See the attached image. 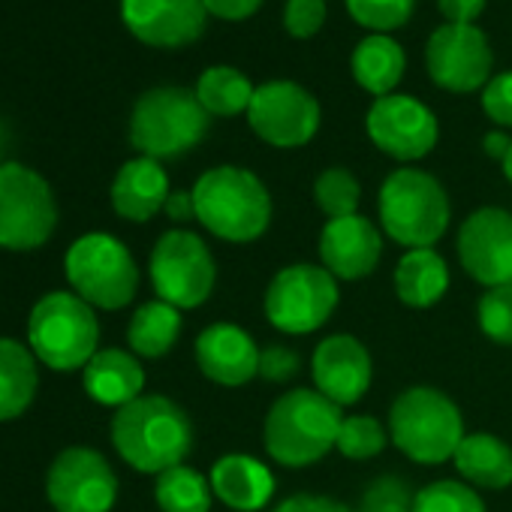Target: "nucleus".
Returning <instances> with one entry per match:
<instances>
[{"mask_svg":"<svg viewBox=\"0 0 512 512\" xmlns=\"http://www.w3.org/2000/svg\"><path fill=\"white\" fill-rule=\"evenodd\" d=\"M112 443L139 473L178 467L193 449V422L166 395H139L112 416Z\"/></svg>","mask_w":512,"mask_h":512,"instance_id":"obj_1","label":"nucleus"},{"mask_svg":"<svg viewBox=\"0 0 512 512\" xmlns=\"http://www.w3.org/2000/svg\"><path fill=\"white\" fill-rule=\"evenodd\" d=\"M341 422V407L317 389H290L266 413V452L284 467L317 464L335 449Z\"/></svg>","mask_w":512,"mask_h":512,"instance_id":"obj_3","label":"nucleus"},{"mask_svg":"<svg viewBox=\"0 0 512 512\" xmlns=\"http://www.w3.org/2000/svg\"><path fill=\"white\" fill-rule=\"evenodd\" d=\"M476 323L494 344L512 347V284L491 287L476 305Z\"/></svg>","mask_w":512,"mask_h":512,"instance_id":"obj_35","label":"nucleus"},{"mask_svg":"<svg viewBox=\"0 0 512 512\" xmlns=\"http://www.w3.org/2000/svg\"><path fill=\"white\" fill-rule=\"evenodd\" d=\"M458 473L479 488H506L512 482V449L494 434H464L452 455Z\"/></svg>","mask_w":512,"mask_h":512,"instance_id":"obj_27","label":"nucleus"},{"mask_svg":"<svg viewBox=\"0 0 512 512\" xmlns=\"http://www.w3.org/2000/svg\"><path fill=\"white\" fill-rule=\"evenodd\" d=\"M338 308V278L311 263L281 269L266 290V317L278 332L311 335Z\"/></svg>","mask_w":512,"mask_h":512,"instance_id":"obj_11","label":"nucleus"},{"mask_svg":"<svg viewBox=\"0 0 512 512\" xmlns=\"http://www.w3.org/2000/svg\"><path fill=\"white\" fill-rule=\"evenodd\" d=\"M211 491L220 503H226L235 512H260L269 506L275 494V476L272 470L253 455H223L211 467Z\"/></svg>","mask_w":512,"mask_h":512,"instance_id":"obj_21","label":"nucleus"},{"mask_svg":"<svg viewBox=\"0 0 512 512\" xmlns=\"http://www.w3.org/2000/svg\"><path fill=\"white\" fill-rule=\"evenodd\" d=\"M208 16H217L223 22H244L263 7V0H202Z\"/></svg>","mask_w":512,"mask_h":512,"instance_id":"obj_41","label":"nucleus"},{"mask_svg":"<svg viewBox=\"0 0 512 512\" xmlns=\"http://www.w3.org/2000/svg\"><path fill=\"white\" fill-rule=\"evenodd\" d=\"M413 503H416V494L410 491L407 479L386 473V476H377L365 488L359 500V512H413Z\"/></svg>","mask_w":512,"mask_h":512,"instance_id":"obj_36","label":"nucleus"},{"mask_svg":"<svg viewBox=\"0 0 512 512\" xmlns=\"http://www.w3.org/2000/svg\"><path fill=\"white\" fill-rule=\"evenodd\" d=\"M347 10L356 25L374 34H389L410 22L416 0H347Z\"/></svg>","mask_w":512,"mask_h":512,"instance_id":"obj_34","label":"nucleus"},{"mask_svg":"<svg viewBox=\"0 0 512 512\" xmlns=\"http://www.w3.org/2000/svg\"><path fill=\"white\" fill-rule=\"evenodd\" d=\"M425 67L437 88L449 94H473L491 82L494 55L488 37L476 25H443L428 37Z\"/></svg>","mask_w":512,"mask_h":512,"instance_id":"obj_14","label":"nucleus"},{"mask_svg":"<svg viewBox=\"0 0 512 512\" xmlns=\"http://www.w3.org/2000/svg\"><path fill=\"white\" fill-rule=\"evenodd\" d=\"M503 175H506V181L512 184V148H509V154H506V160H503Z\"/></svg>","mask_w":512,"mask_h":512,"instance_id":"obj_46","label":"nucleus"},{"mask_svg":"<svg viewBox=\"0 0 512 512\" xmlns=\"http://www.w3.org/2000/svg\"><path fill=\"white\" fill-rule=\"evenodd\" d=\"M40 389L37 356L16 338H0V422L28 413Z\"/></svg>","mask_w":512,"mask_h":512,"instance_id":"obj_24","label":"nucleus"},{"mask_svg":"<svg viewBox=\"0 0 512 512\" xmlns=\"http://www.w3.org/2000/svg\"><path fill=\"white\" fill-rule=\"evenodd\" d=\"M413 512H485V503L470 485H461L455 479H440L416 491Z\"/></svg>","mask_w":512,"mask_h":512,"instance_id":"obj_33","label":"nucleus"},{"mask_svg":"<svg viewBox=\"0 0 512 512\" xmlns=\"http://www.w3.org/2000/svg\"><path fill=\"white\" fill-rule=\"evenodd\" d=\"M58 226V202L49 181L22 163H0V247L37 250Z\"/></svg>","mask_w":512,"mask_h":512,"instance_id":"obj_9","label":"nucleus"},{"mask_svg":"<svg viewBox=\"0 0 512 512\" xmlns=\"http://www.w3.org/2000/svg\"><path fill=\"white\" fill-rule=\"evenodd\" d=\"M365 130L383 154L404 163L431 154V148L440 139L437 115L422 100L407 94L377 97L368 109Z\"/></svg>","mask_w":512,"mask_h":512,"instance_id":"obj_15","label":"nucleus"},{"mask_svg":"<svg viewBox=\"0 0 512 512\" xmlns=\"http://www.w3.org/2000/svg\"><path fill=\"white\" fill-rule=\"evenodd\" d=\"M482 112L494 124L512 127V70L491 76V82L482 88Z\"/></svg>","mask_w":512,"mask_h":512,"instance_id":"obj_38","label":"nucleus"},{"mask_svg":"<svg viewBox=\"0 0 512 512\" xmlns=\"http://www.w3.org/2000/svg\"><path fill=\"white\" fill-rule=\"evenodd\" d=\"M67 281L91 308L121 311L139 290V269L124 241L109 232H88L67 250Z\"/></svg>","mask_w":512,"mask_h":512,"instance_id":"obj_8","label":"nucleus"},{"mask_svg":"<svg viewBox=\"0 0 512 512\" xmlns=\"http://www.w3.org/2000/svg\"><path fill=\"white\" fill-rule=\"evenodd\" d=\"M320 103L317 97L290 79H272L256 85L247 121L253 133L275 148H302L320 130Z\"/></svg>","mask_w":512,"mask_h":512,"instance_id":"obj_12","label":"nucleus"},{"mask_svg":"<svg viewBox=\"0 0 512 512\" xmlns=\"http://www.w3.org/2000/svg\"><path fill=\"white\" fill-rule=\"evenodd\" d=\"M46 494L58 512H112L118 500V476L97 449L70 446L52 461Z\"/></svg>","mask_w":512,"mask_h":512,"instance_id":"obj_13","label":"nucleus"},{"mask_svg":"<svg viewBox=\"0 0 512 512\" xmlns=\"http://www.w3.org/2000/svg\"><path fill=\"white\" fill-rule=\"evenodd\" d=\"M326 25V0H287L284 28L296 40H311Z\"/></svg>","mask_w":512,"mask_h":512,"instance_id":"obj_37","label":"nucleus"},{"mask_svg":"<svg viewBox=\"0 0 512 512\" xmlns=\"http://www.w3.org/2000/svg\"><path fill=\"white\" fill-rule=\"evenodd\" d=\"M359 199H362V187H359L356 175L344 166H332V169L320 172L314 181V202L320 205V211L329 220L356 214Z\"/></svg>","mask_w":512,"mask_h":512,"instance_id":"obj_31","label":"nucleus"},{"mask_svg":"<svg viewBox=\"0 0 512 512\" xmlns=\"http://www.w3.org/2000/svg\"><path fill=\"white\" fill-rule=\"evenodd\" d=\"M299 374V353L290 347H266L260 350V377L269 383H287Z\"/></svg>","mask_w":512,"mask_h":512,"instance_id":"obj_39","label":"nucleus"},{"mask_svg":"<svg viewBox=\"0 0 512 512\" xmlns=\"http://www.w3.org/2000/svg\"><path fill=\"white\" fill-rule=\"evenodd\" d=\"M7 145H10V130L4 121H0V160H4V154H7Z\"/></svg>","mask_w":512,"mask_h":512,"instance_id":"obj_45","label":"nucleus"},{"mask_svg":"<svg viewBox=\"0 0 512 512\" xmlns=\"http://www.w3.org/2000/svg\"><path fill=\"white\" fill-rule=\"evenodd\" d=\"M211 115L196 91L160 85L145 91L130 115V145L151 160H172L196 148L208 133Z\"/></svg>","mask_w":512,"mask_h":512,"instance_id":"obj_4","label":"nucleus"},{"mask_svg":"<svg viewBox=\"0 0 512 512\" xmlns=\"http://www.w3.org/2000/svg\"><path fill=\"white\" fill-rule=\"evenodd\" d=\"M449 290L446 260L434 247L407 250L395 269V293L410 308H431Z\"/></svg>","mask_w":512,"mask_h":512,"instance_id":"obj_25","label":"nucleus"},{"mask_svg":"<svg viewBox=\"0 0 512 512\" xmlns=\"http://www.w3.org/2000/svg\"><path fill=\"white\" fill-rule=\"evenodd\" d=\"M166 217L175 220V223H184V220H193L196 217V202H193V190H172L166 205H163Z\"/></svg>","mask_w":512,"mask_h":512,"instance_id":"obj_43","label":"nucleus"},{"mask_svg":"<svg viewBox=\"0 0 512 512\" xmlns=\"http://www.w3.org/2000/svg\"><path fill=\"white\" fill-rule=\"evenodd\" d=\"M124 25L157 49H181L202 37L208 10L202 0H121Z\"/></svg>","mask_w":512,"mask_h":512,"instance_id":"obj_17","label":"nucleus"},{"mask_svg":"<svg viewBox=\"0 0 512 512\" xmlns=\"http://www.w3.org/2000/svg\"><path fill=\"white\" fill-rule=\"evenodd\" d=\"M196 220L232 244L256 241L272 223V196L250 169L214 166L193 184Z\"/></svg>","mask_w":512,"mask_h":512,"instance_id":"obj_2","label":"nucleus"},{"mask_svg":"<svg viewBox=\"0 0 512 512\" xmlns=\"http://www.w3.org/2000/svg\"><path fill=\"white\" fill-rule=\"evenodd\" d=\"M350 67H353V79L359 82V88H365L374 97H389L395 94L404 76L407 55L398 46V40H392L389 34H371L353 49Z\"/></svg>","mask_w":512,"mask_h":512,"instance_id":"obj_26","label":"nucleus"},{"mask_svg":"<svg viewBox=\"0 0 512 512\" xmlns=\"http://www.w3.org/2000/svg\"><path fill=\"white\" fill-rule=\"evenodd\" d=\"M437 7L449 25H476L485 10V0H437Z\"/></svg>","mask_w":512,"mask_h":512,"instance_id":"obj_42","label":"nucleus"},{"mask_svg":"<svg viewBox=\"0 0 512 512\" xmlns=\"http://www.w3.org/2000/svg\"><path fill=\"white\" fill-rule=\"evenodd\" d=\"M311 374L320 395H326L338 407H350L368 392L374 365H371V353L359 338L332 335L320 341V347L314 350Z\"/></svg>","mask_w":512,"mask_h":512,"instance_id":"obj_18","label":"nucleus"},{"mask_svg":"<svg viewBox=\"0 0 512 512\" xmlns=\"http://www.w3.org/2000/svg\"><path fill=\"white\" fill-rule=\"evenodd\" d=\"M386 428L380 419L374 416H347L341 422V431H338V443L335 449L350 458V461H365V458H374L386 449Z\"/></svg>","mask_w":512,"mask_h":512,"instance_id":"obj_32","label":"nucleus"},{"mask_svg":"<svg viewBox=\"0 0 512 512\" xmlns=\"http://www.w3.org/2000/svg\"><path fill=\"white\" fill-rule=\"evenodd\" d=\"M169 193V175L160 160L136 157L127 160L112 181V208L124 220L145 223L157 211H163Z\"/></svg>","mask_w":512,"mask_h":512,"instance_id":"obj_22","label":"nucleus"},{"mask_svg":"<svg viewBox=\"0 0 512 512\" xmlns=\"http://www.w3.org/2000/svg\"><path fill=\"white\" fill-rule=\"evenodd\" d=\"M199 371L220 386H244L260 374V347L232 323H214L196 338Z\"/></svg>","mask_w":512,"mask_h":512,"instance_id":"obj_20","label":"nucleus"},{"mask_svg":"<svg viewBox=\"0 0 512 512\" xmlns=\"http://www.w3.org/2000/svg\"><path fill=\"white\" fill-rule=\"evenodd\" d=\"M509 148H512V139H509V133H503V130H491V133H485V139H482V151H485L488 157L500 160V163L506 160Z\"/></svg>","mask_w":512,"mask_h":512,"instance_id":"obj_44","label":"nucleus"},{"mask_svg":"<svg viewBox=\"0 0 512 512\" xmlns=\"http://www.w3.org/2000/svg\"><path fill=\"white\" fill-rule=\"evenodd\" d=\"M269 512H353L350 506L332 500V497H320V494H296L284 503H278Z\"/></svg>","mask_w":512,"mask_h":512,"instance_id":"obj_40","label":"nucleus"},{"mask_svg":"<svg viewBox=\"0 0 512 512\" xmlns=\"http://www.w3.org/2000/svg\"><path fill=\"white\" fill-rule=\"evenodd\" d=\"M458 260L488 290L512 284V211L476 208L458 229Z\"/></svg>","mask_w":512,"mask_h":512,"instance_id":"obj_16","label":"nucleus"},{"mask_svg":"<svg viewBox=\"0 0 512 512\" xmlns=\"http://www.w3.org/2000/svg\"><path fill=\"white\" fill-rule=\"evenodd\" d=\"M392 443L419 464H443L464 440L461 410L434 386L404 389L389 413Z\"/></svg>","mask_w":512,"mask_h":512,"instance_id":"obj_6","label":"nucleus"},{"mask_svg":"<svg viewBox=\"0 0 512 512\" xmlns=\"http://www.w3.org/2000/svg\"><path fill=\"white\" fill-rule=\"evenodd\" d=\"M211 494V482L187 464L163 470L154 485V497L163 512H208Z\"/></svg>","mask_w":512,"mask_h":512,"instance_id":"obj_30","label":"nucleus"},{"mask_svg":"<svg viewBox=\"0 0 512 512\" xmlns=\"http://www.w3.org/2000/svg\"><path fill=\"white\" fill-rule=\"evenodd\" d=\"M148 272L160 302H169L178 311H190L208 302L217 281L208 244L187 229H169L157 238Z\"/></svg>","mask_w":512,"mask_h":512,"instance_id":"obj_10","label":"nucleus"},{"mask_svg":"<svg viewBox=\"0 0 512 512\" xmlns=\"http://www.w3.org/2000/svg\"><path fill=\"white\" fill-rule=\"evenodd\" d=\"M181 335V311L169 302H145L127 326V344L142 359L166 356Z\"/></svg>","mask_w":512,"mask_h":512,"instance_id":"obj_28","label":"nucleus"},{"mask_svg":"<svg viewBox=\"0 0 512 512\" xmlns=\"http://www.w3.org/2000/svg\"><path fill=\"white\" fill-rule=\"evenodd\" d=\"M253 91L256 85L241 70L226 67V64L208 67L196 82V100L202 103L208 115H217V118H235L247 112Z\"/></svg>","mask_w":512,"mask_h":512,"instance_id":"obj_29","label":"nucleus"},{"mask_svg":"<svg viewBox=\"0 0 512 512\" xmlns=\"http://www.w3.org/2000/svg\"><path fill=\"white\" fill-rule=\"evenodd\" d=\"M100 344L94 308L76 293H46L28 317V347L52 371L85 368Z\"/></svg>","mask_w":512,"mask_h":512,"instance_id":"obj_5","label":"nucleus"},{"mask_svg":"<svg viewBox=\"0 0 512 512\" xmlns=\"http://www.w3.org/2000/svg\"><path fill=\"white\" fill-rule=\"evenodd\" d=\"M383 232L407 250L431 247L449 226V196L422 169H395L380 187Z\"/></svg>","mask_w":512,"mask_h":512,"instance_id":"obj_7","label":"nucleus"},{"mask_svg":"<svg viewBox=\"0 0 512 512\" xmlns=\"http://www.w3.org/2000/svg\"><path fill=\"white\" fill-rule=\"evenodd\" d=\"M380 253H383V235L362 214L338 217L323 226L320 235L323 269L341 281L368 278L380 263Z\"/></svg>","mask_w":512,"mask_h":512,"instance_id":"obj_19","label":"nucleus"},{"mask_svg":"<svg viewBox=\"0 0 512 512\" xmlns=\"http://www.w3.org/2000/svg\"><path fill=\"white\" fill-rule=\"evenodd\" d=\"M82 383L97 404L121 410L142 395L145 368L133 353L109 347V350H97L94 359L82 368Z\"/></svg>","mask_w":512,"mask_h":512,"instance_id":"obj_23","label":"nucleus"}]
</instances>
